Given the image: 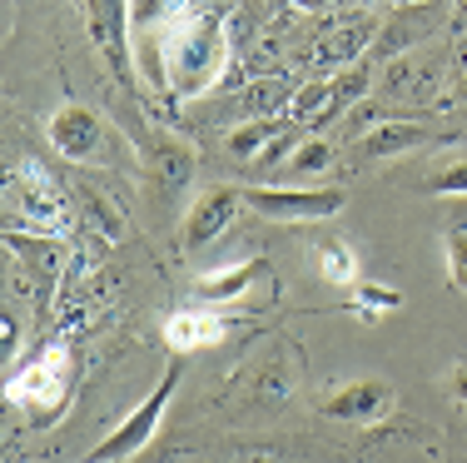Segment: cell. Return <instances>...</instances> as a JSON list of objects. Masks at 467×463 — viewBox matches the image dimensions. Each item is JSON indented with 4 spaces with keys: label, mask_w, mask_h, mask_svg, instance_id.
I'll return each mask as SVG.
<instances>
[{
    "label": "cell",
    "mask_w": 467,
    "mask_h": 463,
    "mask_svg": "<svg viewBox=\"0 0 467 463\" xmlns=\"http://www.w3.org/2000/svg\"><path fill=\"white\" fill-rule=\"evenodd\" d=\"M358 5H388V0H358Z\"/></svg>",
    "instance_id": "f1b7e54d"
},
{
    "label": "cell",
    "mask_w": 467,
    "mask_h": 463,
    "mask_svg": "<svg viewBox=\"0 0 467 463\" xmlns=\"http://www.w3.org/2000/svg\"><path fill=\"white\" fill-rule=\"evenodd\" d=\"M224 339V314L219 309H204V304H189V309H174L164 319V344L174 354H199V349H214Z\"/></svg>",
    "instance_id": "7c38bea8"
},
{
    "label": "cell",
    "mask_w": 467,
    "mask_h": 463,
    "mask_svg": "<svg viewBox=\"0 0 467 463\" xmlns=\"http://www.w3.org/2000/svg\"><path fill=\"white\" fill-rule=\"evenodd\" d=\"M194 10V0H135V46H154V40L164 36V30H174L180 20Z\"/></svg>",
    "instance_id": "9a60e30c"
},
{
    "label": "cell",
    "mask_w": 467,
    "mask_h": 463,
    "mask_svg": "<svg viewBox=\"0 0 467 463\" xmlns=\"http://www.w3.org/2000/svg\"><path fill=\"white\" fill-rule=\"evenodd\" d=\"M244 209L279 225H314V219H333L348 195L338 184H239Z\"/></svg>",
    "instance_id": "3957f363"
},
{
    "label": "cell",
    "mask_w": 467,
    "mask_h": 463,
    "mask_svg": "<svg viewBox=\"0 0 467 463\" xmlns=\"http://www.w3.org/2000/svg\"><path fill=\"white\" fill-rule=\"evenodd\" d=\"M294 125L288 115H279V120H239V125L229 130V140H224V150L234 154V160H259L264 150L274 145V140L284 135V130Z\"/></svg>",
    "instance_id": "5bb4252c"
},
{
    "label": "cell",
    "mask_w": 467,
    "mask_h": 463,
    "mask_svg": "<svg viewBox=\"0 0 467 463\" xmlns=\"http://www.w3.org/2000/svg\"><path fill=\"white\" fill-rule=\"evenodd\" d=\"M368 46H373V16H343L314 40L308 65L314 70H348V65H358V55Z\"/></svg>",
    "instance_id": "30bf717a"
},
{
    "label": "cell",
    "mask_w": 467,
    "mask_h": 463,
    "mask_svg": "<svg viewBox=\"0 0 467 463\" xmlns=\"http://www.w3.org/2000/svg\"><path fill=\"white\" fill-rule=\"evenodd\" d=\"M393 404L398 394L388 379H348L318 394V414L338 418V424H378V418L393 414Z\"/></svg>",
    "instance_id": "ba28073f"
},
{
    "label": "cell",
    "mask_w": 467,
    "mask_h": 463,
    "mask_svg": "<svg viewBox=\"0 0 467 463\" xmlns=\"http://www.w3.org/2000/svg\"><path fill=\"white\" fill-rule=\"evenodd\" d=\"M80 200H85V205H90V215L99 219V225H109V235H115V239H119V235H125V219H119V209H115V205H109V200H99V195H95V190H80Z\"/></svg>",
    "instance_id": "d4e9b609"
},
{
    "label": "cell",
    "mask_w": 467,
    "mask_h": 463,
    "mask_svg": "<svg viewBox=\"0 0 467 463\" xmlns=\"http://www.w3.org/2000/svg\"><path fill=\"white\" fill-rule=\"evenodd\" d=\"M259 274H264V259H244V264H234V269L204 274V279L194 284V294L199 300H214V304H229V300H239L244 289H254Z\"/></svg>",
    "instance_id": "2e32d148"
},
{
    "label": "cell",
    "mask_w": 467,
    "mask_h": 463,
    "mask_svg": "<svg viewBox=\"0 0 467 463\" xmlns=\"http://www.w3.org/2000/svg\"><path fill=\"white\" fill-rule=\"evenodd\" d=\"M314 259H318V274H324L328 284H358V259H353L348 245H338V239H318Z\"/></svg>",
    "instance_id": "ffe728a7"
},
{
    "label": "cell",
    "mask_w": 467,
    "mask_h": 463,
    "mask_svg": "<svg viewBox=\"0 0 467 463\" xmlns=\"http://www.w3.org/2000/svg\"><path fill=\"white\" fill-rule=\"evenodd\" d=\"M140 60L150 55V80L174 90L180 100H199L204 90H214L219 75L229 65V36L219 10H189L174 30H164L154 46H135Z\"/></svg>",
    "instance_id": "6da1fadb"
},
{
    "label": "cell",
    "mask_w": 467,
    "mask_h": 463,
    "mask_svg": "<svg viewBox=\"0 0 467 463\" xmlns=\"http://www.w3.org/2000/svg\"><path fill=\"white\" fill-rule=\"evenodd\" d=\"M239 209H244L239 184L204 190L194 205H189V215H184V235H180L184 255H199V249H209L214 239H224L229 229H234V215H239Z\"/></svg>",
    "instance_id": "9c48e42d"
},
{
    "label": "cell",
    "mask_w": 467,
    "mask_h": 463,
    "mask_svg": "<svg viewBox=\"0 0 467 463\" xmlns=\"http://www.w3.org/2000/svg\"><path fill=\"white\" fill-rule=\"evenodd\" d=\"M85 16H90V40L99 50V60L109 65L119 85H135V0H85Z\"/></svg>",
    "instance_id": "277c9868"
},
{
    "label": "cell",
    "mask_w": 467,
    "mask_h": 463,
    "mask_svg": "<svg viewBox=\"0 0 467 463\" xmlns=\"http://www.w3.org/2000/svg\"><path fill=\"white\" fill-rule=\"evenodd\" d=\"M50 145H55L60 160H70V164H105L109 160V130H105V120H99L90 105L65 100L50 115Z\"/></svg>",
    "instance_id": "8992f818"
},
{
    "label": "cell",
    "mask_w": 467,
    "mask_h": 463,
    "mask_svg": "<svg viewBox=\"0 0 467 463\" xmlns=\"http://www.w3.org/2000/svg\"><path fill=\"white\" fill-rule=\"evenodd\" d=\"M438 80V70H432V60H422V55H398V60H388V75H383V85L393 95H418L428 90V85Z\"/></svg>",
    "instance_id": "d6986e66"
},
{
    "label": "cell",
    "mask_w": 467,
    "mask_h": 463,
    "mask_svg": "<svg viewBox=\"0 0 467 463\" xmlns=\"http://www.w3.org/2000/svg\"><path fill=\"white\" fill-rule=\"evenodd\" d=\"M180 379H184V354H174L170 363H164L160 384L144 394V404H135V409L119 418V424L109 428V434L99 438L85 458H90V463H125V458H135L140 448L160 434V424H164V414H170V399H174V389H180Z\"/></svg>",
    "instance_id": "7a4b0ae2"
},
{
    "label": "cell",
    "mask_w": 467,
    "mask_h": 463,
    "mask_svg": "<svg viewBox=\"0 0 467 463\" xmlns=\"http://www.w3.org/2000/svg\"><path fill=\"white\" fill-rule=\"evenodd\" d=\"M428 145V125L418 120H378L368 135L358 140V154L363 160H398V154Z\"/></svg>",
    "instance_id": "4fadbf2b"
},
{
    "label": "cell",
    "mask_w": 467,
    "mask_h": 463,
    "mask_svg": "<svg viewBox=\"0 0 467 463\" xmlns=\"http://www.w3.org/2000/svg\"><path fill=\"white\" fill-rule=\"evenodd\" d=\"M442 255H448V284L452 289L467 294V229H448V239H442Z\"/></svg>",
    "instance_id": "cb8c5ba5"
},
{
    "label": "cell",
    "mask_w": 467,
    "mask_h": 463,
    "mask_svg": "<svg viewBox=\"0 0 467 463\" xmlns=\"http://www.w3.org/2000/svg\"><path fill=\"white\" fill-rule=\"evenodd\" d=\"M65 389H70V349L50 344L40 349L26 369H16L5 379V399L10 404H26V409H46V418L65 404Z\"/></svg>",
    "instance_id": "5b68a950"
},
{
    "label": "cell",
    "mask_w": 467,
    "mask_h": 463,
    "mask_svg": "<svg viewBox=\"0 0 467 463\" xmlns=\"http://www.w3.org/2000/svg\"><path fill=\"white\" fill-rule=\"evenodd\" d=\"M428 195H438V200H467V160H452L442 170H432Z\"/></svg>",
    "instance_id": "603a6c76"
},
{
    "label": "cell",
    "mask_w": 467,
    "mask_h": 463,
    "mask_svg": "<svg viewBox=\"0 0 467 463\" xmlns=\"http://www.w3.org/2000/svg\"><path fill=\"white\" fill-rule=\"evenodd\" d=\"M452 399L467 409V363H458V369H452Z\"/></svg>",
    "instance_id": "4316f807"
},
{
    "label": "cell",
    "mask_w": 467,
    "mask_h": 463,
    "mask_svg": "<svg viewBox=\"0 0 467 463\" xmlns=\"http://www.w3.org/2000/svg\"><path fill=\"white\" fill-rule=\"evenodd\" d=\"M0 329H5V359H10L20 349V314H16V309H5V314H0Z\"/></svg>",
    "instance_id": "484cf974"
},
{
    "label": "cell",
    "mask_w": 467,
    "mask_h": 463,
    "mask_svg": "<svg viewBox=\"0 0 467 463\" xmlns=\"http://www.w3.org/2000/svg\"><path fill=\"white\" fill-rule=\"evenodd\" d=\"M452 26H458V36H467V0H458V16H452Z\"/></svg>",
    "instance_id": "83f0119b"
},
{
    "label": "cell",
    "mask_w": 467,
    "mask_h": 463,
    "mask_svg": "<svg viewBox=\"0 0 467 463\" xmlns=\"http://www.w3.org/2000/svg\"><path fill=\"white\" fill-rule=\"evenodd\" d=\"M194 150L184 145V140L174 135H160L154 140V154H150V184L160 200H180V195H189V184H194Z\"/></svg>",
    "instance_id": "8fae6325"
},
{
    "label": "cell",
    "mask_w": 467,
    "mask_h": 463,
    "mask_svg": "<svg viewBox=\"0 0 467 463\" xmlns=\"http://www.w3.org/2000/svg\"><path fill=\"white\" fill-rule=\"evenodd\" d=\"M328 170H333V145L324 135H304V145L284 160V174L294 184H314V180H324Z\"/></svg>",
    "instance_id": "ac0fdd59"
},
{
    "label": "cell",
    "mask_w": 467,
    "mask_h": 463,
    "mask_svg": "<svg viewBox=\"0 0 467 463\" xmlns=\"http://www.w3.org/2000/svg\"><path fill=\"white\" fill-rule=\"evenodd\" d=\"M398 304H403V294H398L393 284H368V279H358V284H353V309H358L363 319L393 314Z\"/></svg>",
    "instance_id": "7402d4cb"
},
{
    "label": "cell",
    "mask_w": 467,
    "mask_h": 463,
    "mask_svg": "<svg viewBox=\"0 0 467 463\" xmlns=\"http://www.w3.org/2000/svg\"><path fill=\"white\" fill-rule=\"evenodd\" d=\"M294 90H298V85L279 80V75H269V80H254L249 90H244V120H279V115H288Z\"/></svg>",
    "instance_id": "e0dca14e"
},
{
    "label": "cell",
    "mask_w": 467,
    "mask_h": 463,
    "mask_svg": "<svg viewBox=\"0 0 467 463\" xmlns=\"http://www.w3.org/2000/svg\"><path fill=\"white\" fill-rule=\"evenodd\" d=\"M85 463H90V458H85Z\"/></svg>",
    "instance_id": "f546056e"
},
{
    "label": "cell",
    "mask_w": 467,
    "mask_h": 463,
    "mask_svg": "<svg viewBox=\"0 0 467 463\" xmlns=\"http://www.w3.org/2000/svg\"><path fill=\"white\" fill-rule=\"evenodd\" d=\"M10 205H16L20 215H26V225L40 229V235H60V229L70 225L60 184H55L40 164H26V170L10 174Z\"/></svg>",
    "instance_id": "52a82bcc"
},
{
    "label": "cell",
    "mask_w": 467,
    "mask_h": 463,
    "mask_svg": "<svg viewBox=\"0 0 467 463\" xmlns=\"http://www.w3.org/2000/svg\"><path fill=\"white\" fill-rule=\"evenodd\" d=\"M244 379H254V394H259L269 409H274V404H284V394H288V369H284L274 354H259V359L249 363V374H244Z\"/></svg>",
    "instance_id": "44dd1931"
}]
</instances>
